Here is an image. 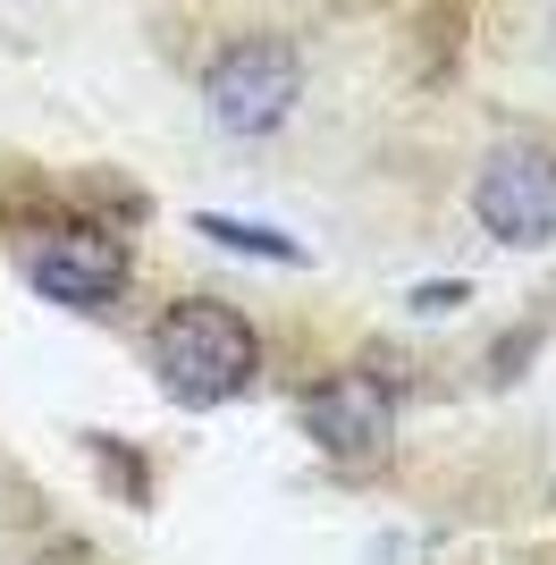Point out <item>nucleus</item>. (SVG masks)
<instances>
[{
    "label": "nucleus",
    "instance_id": "nucleus-1",
    "mask_svg": "<svg viewBox=\"0 0 556 565\" xmlns=\"http://www.w3.org/2000/svg\"><path fill=\"white\" fill-rule=\"evenodd\" d=\"M261 363V338L245 312L211 305V296H185L152 321V372L178 405H228Z\"/></svg>",
    "mask_w": 556,
    "mask_h": 565
},
{
    "label": "nucleus",
    "instance_id": "nucleus-3",
    "mask_svg": "<svg viewBox=\"0 0 556 565\" xmlns=\"http://www.w3.org/2000/svg\"><path fill=\"white\" fill-rule=\"evenodd\" d=\"M472 212L498 245H548L556 236V161L539 143H498L472 178Z\"/></svg>",
    "mask_w": 556,
    "mask_h": 565
},
{
    "label": "nucleus",
    "instance_id": "nucleus-6",
    "mask_svg": "<svg viewBox=\"0 0 556 565\" xmlns=\"http://www.w3.org/2000/svg\"><path fill=\"white\" fill-rule=\"evenodd\" d=\"M194 228L211 236V245H236V254H261V262H303V245L296 236H278V228H236V220H194Z\"/></svg>",
    "mask_w": 556,
    "mask_h": 565
},
{
    "label": "nucleus",
    "instance_id": "nucleus-2",
    "mask_svg": "<svg viewBox=\"0 0 556 565\" xmlns=\"http://www.w3.org/2000/svg\"><path fill=\"white\" fill-rule=\"evenodd\" d=\"M296 51L287 43H270V34H245V43H228L220 60H211V76H203V102H211V118L228 127V136H270L278 118L296 110Z\"/></svg>",
    "mask_w": 556,
    "mask_h": 565
},
{
    "label": "nucleus",
    "instance_id": "nucleus-4",
    "mask_svg": "<svg viewBox=\"0 0 556 565\" xmlns=\"http://www.w3.org/2000/svg\"><path fill=\"white\" fill-rule=\"evenodd\" d=\"M25 279L43 296H60V305H110L127 287V254L101 228H51L25 245Z\"/></svg>",
    "mask_w": 556,
    "mask_h": 565
},
{
    "label": "nucleus",
    "instance_id": "nucleus-5",
    "mask_svg": "<svg viewBox=\"0 0 556 565\" xmlns=\"http://www.w3.org/2000/svg\"><path fill=\"white\" fill-rule=\"evenodd\" d=\"M312 430H321L329 456L379 465V456H388V430H396V405H388V388L371 372H346V380H329L321 397H312Z\"/></svg>",
    "mask_w": 556,
    "mask_h": 565
}]
</instances>
